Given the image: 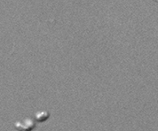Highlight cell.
Instances as JSON below:
<instances>
[{
    "instance_id": "cell-1",
    "label": "cell",
    "mask_w": 158,
    "mask_h": 131,
    "mask_svg": "<svg viewBox=\"0 0 158 131\" xmlns=\"http://www.w3.org/2000/svg\"><path fill=\"white\" fill-rule=\"evenodd\" d=\"M34 127H35L34 122H32L31 120H29V121L28 120L27 125H26V126H22L20 123H17L15 126V128L18 131H31L34 128Z\"/></svg>"
}]
</instances>
